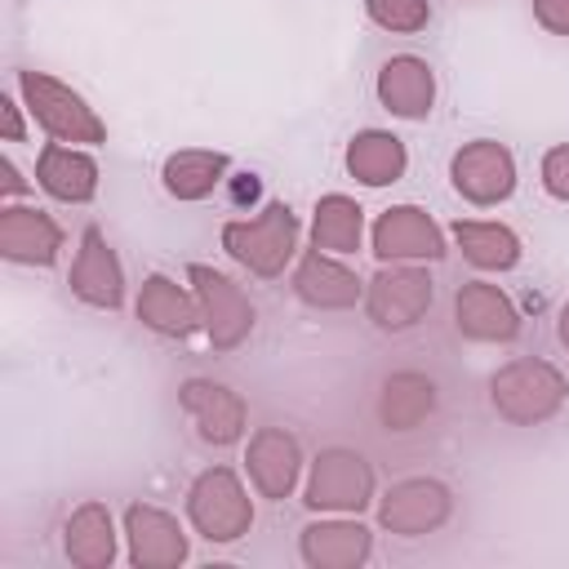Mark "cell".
<instances>
[{
    "label": "cell",
    "mask_w": 569,
    "mask_h": 569,
    "mask_svg": "<svg viewBox=\"0 0 569 569\" xmlns=\"http://www.w3.org/2000/svg\"><path fill=\"white\" fill-rule=\"evenodd\" d=\"M369 13L391 31H418L427 22V0H369Z\"/></svg>",
    "instance_id": "83f0119b"
},
{
    "label": "cell",
    "mask_w": 569,
    "mask_h": 569,
    "mask_svg": "<svg viewBox=\"0 0 569 569\" xmlns=\"http://www.w3.org/2000/svg\"><path fill=\"white\" fill-rule=\"evenodd\" d=\"M249 476L267 498H284L293 489V480H298V445H293V436H284L276 427L258 431L253 445H249Z\"/></svg>",
    "instance_id": "4fadbf2b"
},
{
    "label": "cell",
    "mask_w": 569,
    "mask_h": 569,
    "mask_svg": "<svg viewBox=\"0 0 569 569\" xmlns=\"http://www.w3.org/2000/svg\"><path fill=\"white\" fill-rule=\"evenodd\" d=\"M373 253L378 258H440L445 244H440V231L436 222L413 209V204H400V209H387L373 227Z\"/></svg>",
    "instance_id": "9c48e42d"
},
{
    "label": "cell",
    "mask_w": 569,
    "mask_h": 569,
    "mask_svg": "<svg viewBox=\"0 0 569 569\" xmlns=\"http://www.w3.org/2000/svg\"><path fill=\"white\" fill-rule=\"evenodd\" d=\"M378 516L391 533H427L449 516V493L436 480H405L387 493Z\"/></svg>",
    "instance_id": "30bf717a"
},
{
    "label": "cell",
    "mask_w": 569,
    "mask_h": 569,
    "mask_svg": "<svg viewBox=\"0 0 569 569\" xmlns=\"http://www.w3.org/2000/svg\"><path fill=\"white\" fill-rule=\"evenodd\" d=\"M138 316L151 325V329H160V333H191V325H196V307H191V298L173 284V280H164V276H151L147 284H142V298H138Z\"/></svg>",
    "instance_id": "ffe728a7"
},
{
    "label": "cell",
    "mask_w": 569,
    "mask_h": 569,
    "mask_svg": "<svg viewBox=\"0 0 569 569\" xmlns=\"http://www.w3.org/2000/svg\"><path fill=\"white\" fill-rule=\"evenodd\" d=\"M458 329L485 342H507L516 338L520 320L516 307L493 289V284H462L458 289Z\"/></svg>",
    "instance_id": "8fae6325"
},
{
    "label": "cell",
    "mask_w": 569,
    "mask_h": 569,
    "mask_svg": "<svg viewBox=\"0 0 569 569\" xmlns=\"http://www.w3.org/2000/svg\"><path fill=\"white\" fill-rule=\"evenodd\" d=\"M378 93H382V102H387L396 116L418 120V116L431 111L436 84H431L427 62H418V58H391V62L382 67V76H378Z\"/></svg>",
    "instance_id": "5bb4252c"
},
{
    "label": "cell",
    "mask_w": 569,
    "mask_h": 569,
    "mask_svg": "<svg viewBox=\"0 0 569 569\" xmlns=\"http://www.w3.org/2000/svg\"><path fill=\"white\" fill-rule=\"evenodd\" d=\"M0 244L18 262H53L58 253V227L36 209H4L0 218Z\"/></svg>",
    "instance_id": "2e32d148"
},
{
    "label": "cell",
    "mask_w": 569,
    "mask_h": 569,
    "mask_svg": "<svg viewBox=\"0 0 569 569\" xmlns=\"http://www.w3.org/2000/svg\"><path fill=\"white\" fill-rule=\"evenodd\" d=\"M542 178H547V191H551V196L569 200V147L547 151V160H542Z\"/></svg>",
    "instance_id": "f1b7e54d"
},
{
    "label": "cell",
    "mask_w": 569,
    "mask_h": 569,
    "mask_svg": "<svg viewBox=\"0 0 569 569\" xmlns=\"http://www.w3.org/2000/svg\"><path fill=\"white\" fill-rule=\"evenodd\" d=\"M560 342H565V347H569V307H565V311H560Z\"/></svg>",
    "instance_id": "d6a6232c"
},
{
    "label": "cell",
    "mask_w": 569,
    "mask_h": 569,
    "mask_svg": "<svg viewBox=\"0 0 569 569\" xmlns=\"http://www.w3.org/2000/svg\"><path fill=\"white\" fill-rule=\"evenodd\" d=\"M227 169V156H213V151H178L169 156L164 164V187L182 200H196L204 191H213V182L222 178Z\"/></svg>",
    "instance_id": "d4e9b609"
},
{
    "label": "cell",
    "mask_w": 569,
    "mask_h": 569,
    "mask_svg": "<svg viewBox=\"0 0 569 569\" xmlns=\"http://www.w3.org/2000/svg\"><path fill=\"white\" fill-rule=\"evenodd\" d=\"M129 533H133V560L138 565H178L187 556V542H182L178 525L156 507H133L129 511Z\"/></svg>",
    "instance_id": "e0dca14e"
},
{
    "label": "cell",
    "mask_w": 569,
    "mask_h": 569,
    "mask_svg": "<svg viewBox=\"0 0 569 569\" xmlns=\"http://www.w3.org/2000/svg\"><path fill=\"white\" fill-rule=\"evenodd\" d=\"M298 293H302L307 302H316V307H351V302L360 298V280H356L347 267H338L333 258L311 253V258L298 267Z\"/></svg>",
    "instance_id": "d6986e66"
},
{
    "label": "cell",
    "mask_w": 569,
    "mask_h": 569,
    "mask_svg": "<svg viewBox=\"0 0 569 569\" xmlns=\"http://www.w3.org/2000/svg\"><path fill=\"white\" fill-rule=\"evenodd\" d=\"M191 280H196V289H200V307H204L213 347H236V342L249 333V325H253L249 302L240 298V289H236L227 276H218V271H209V267H191Z\"/></svg>",
    "instance_id": "ba28073f"
},
{
    "label": "cell",
    "mask_w": 569,
    "mask_h": 569,
    "mask_svg": "<svg viewBox=\"0 0 569 569\" xmlns=\"http://www.w3.org/2000/svg\"><path fill=\"white\" fill-rule=\"evenodd\" d=\"M191 520L204 538L231 542L249 529V498L231 471H204L191 489Z\"/></svg>",
    "instance_id": "3957f363"
},
{
    "label": "cell",
    "mask_w": 569,
    "mask_h": 569,
    "mask_svg": "<svg viewBox=\"0 0 569 569\" xmlns=\"http://www.w3.org/2000/svg\"><path fill=\"white\" fill-rule=\"evenodd\" d=\"M302 556L311 565H360L369 556V533L360 525H311Z\"/></svg>",
    "instance_id": "603a6c76"
},
{
    "label": "cell",
    "mask_w": 569,
    "mask_h": 569,
    "mask_svg": "<svg viewBox=\"0 0 569 569\" xmlns=\"http://www.w3.org/2000/svg\"><path fill=\"white\" fill-rule=\"evenodd\" d=\"M4 133H9V138H22V129H18V111H13L9 98H4Z\"/></svg>",
    "instance_id": "4dcf8cb0"
},
{
    "label": "cell",
    "mask_w": 569,
    "mask_h": 569,
    "mask_svg": "<svg viewBox=\"0 0 569 569\" xmlns=\"http://www.w3.org/2000/svg\"><path fill=\"white\" fill-rule=\"evenodd\" d=\"M71 289L84 298V302H98V307H120V267L111 258V249L102 244L98 231H84V249L71 267Z\"/></svg>",
    "instance_id": "9a60e30c"
},
{
    "label": "cell",
    "mask_w": 569,
    "mask_h": 569,
    "mask_svg": "<svg viewBox=\"0 0 569 569\" xmlns=\"http://www.w3.org/2000/svg\"><path fill=\"white\" fill-rule=\"evenodd\" d=\"M182 405H187V413L200 422V436L204 440H213V445H231L236 436H240V427H244V405H240V396H231L227 387H218V382H187L182 387Z\"/></svg>",
    "instance_id": "7c38bea8"
},
{
    "label": "cell",
    "mask_w": 569,
    "mask_h": 569,
    "mask_svg": "<svg viewBox=\"0 0 569 569\" xmlns=\"http://www.w3.org/2000/svg\"><path fill=\"white\" fill-rule=\"evenodd\" d=\"M565 382L542 360H516L493 378V409L511 422H542L560 409Z\"/></svg>",
    "instance_id": "6da1fadb"
},
{
    "label": "cell",
    "mask_w": 569,
    "mask_h": 569,
    "mask_svg": "<svg viewBox=\"0 0 569 569\" xmlns=\"http://www.w3.org/2000/svg\"><path fill=\"white\" fill-rule=\"evenodd\" d=\"M253 196H258V182H253V173H244L236 182V200H253Z\"/></svg>",
    "instance_id": "1f68e13d"
},
{
    "label": "cell",
    "mask_w": 569,
    "mask_h": 569,
    "mask_svg": "<svg viewBox=\"0 0 569 569\" xmlns=\"http://www.w3.org/2000/svg\"><path fill=\"white\" fill-rule=\"evenodd\" d=\"M293 236H298V222L289 213V204H271L262 218L253 222H231L222 231V244L244 262L253 267L258 276H276L284 267V258L293 253Z\"/></svg>",
    "instance_id": "7a4b0ae2"
},
{
    "label": "cell",
    "mask_w": 569,
    "mask_h": 569,
    "mask_svg": "<svg viewBox=\"0 0 569 569\" xmlns=\"http://www.w3.org/2000/svg\"><path fill=\"white\" fill-rule=\"evenodd\" d=\"M316 249L320 253H356L360 249V204L347 196H329L316 209Z\"/></svg>",
    "instance_id": "cb8c5ba5"
},
{
    "label": "cell",
    "mask_w": 569,
    "mask_h": 569,
    "mask_svg": "<svg viewBox=\"0 0 569 569\" xmlns=\"http://www.w3.org/2000/svg\"><path fill=\"white\" fill-rule=\"evenodd\" d=\"M511 182H516V169L498 142H471L453 156V187L476 204L502 200L511 191Z\"/></svg>",
    "instance_id": "8992f818"
},
{
    "label": "cell",
    "mask_w": 569,
    "mask_h": 569,
    "mask_svg": "<svg viewBox=\"0 0 569 569\" xmlns=\"http://www.w3.org/2000/svg\"><path fill=\"white\" fill-rule=\"evenodd\" d=\"M431 302V280L413 267H391L373 280L369 289V316L382 325V329H405L413 325Z\"/></svg>",
    "instance_id": "52a82bcc"
},
{
    "label": "cell",
    "mask_w": 569,
    "mask_h": 569,
    "mask_svg": "<svg viewBox=\"0 0 569 569\" xmlns=\"http://www.w3.org/2000/svg\"><path fill=\"white\" fill-rule=\"evenodd\" d=\"M462 253L476 262V267H511L520 258V244L507 227H493V222H458L453 227Z\"/></svg>",
    "instance_id": "484cf974"
},
{
    "label": "cell",
    "mask_w": 569,
    "mask_h": 569,
    "mask_svg": "<svg viewBox=\"0 0 569 569\" xmlns=\"http://www.w3.org/2000/svg\"><path fill=\"white\" fill-rule=\"evenodd\" d=\"M67 551L80 565H107L111 560V520L102 507H84L71 525H67Z\"/></svg>",
    "instance_id": "4316f807"
},
{
    "label": "cell",
    "mask_w": 569,
    "mask_h": 569,
    "mask_svg": "<svg viewBox=\"0 0 569 569\" xmlns=\"http://www.w3.org/2000/svg\"><path fill=\"white\" fill-rule=\"evenodd\" d=\"M369 489H373L369 462L360 453L329 449V453L316 458V471H311V485H307V502L311 507H333V511H360L369 502Z\"/></svg>",
    "instance_id": "5b68a950"
},
{
    "label": "cell",
    "mask_w": 569,
    "mask_h": 569,
    "mask_svg": "<svg viewBox=\"0 0 569 569\" xmlns=\"http://www.w3.org/2000/svg\"><path fill=\"white\" fill-rule=\"evenodd\" d=\"M533 13H538L542 27L569 36V0H533Z\"/></svg>",
    "instance_id": "f546056e"
},
{
    "label": "cell",
    "mask_w": 569,
    "mask_h": 569,
    "mask_svg": "<svg viewBox=\"0 0 569 569\" xmlns=\"http://www.w3.org/2000/svg\"><path fill=\"white\" fill-rule=\"evenodd\" d=\"M22 89H27V98H31L36 120H40L53 138H62V142H102V124L93 120V111H89L71 89H62L58 80L27 71V76H22Z\"/></svg>",
    "instance_id": "277c9868"
},
{
    "label": "cell",
    "mask_w": 569,
    "mask_h": 569,
    "mask_svg": "<svg viewBox=\"0 0 569 569\" xmlns=\"http://www.w3.org/2000/svg\"><path fill=\"white\" fill-rule=\"evenodd\" d=\"M98 182V169L89 156L71 151V147H49L40 156V187L58 200H89Z\"/></svg>",
    "instance_id": "ac0fdd59"
},
{
    "label": "cell",
    "mask_w": 569,
    "mask_h": 569,
    "mask_svg": "<svg viewBox=\"0 0 569 569\" xmlns=\"http://www.w3.org/2000/svg\"><path fill=\"white\" fill-rule=\"evenodd\" d=\"M436 405V387L431 378L422 373H396L387 387H382V422L391 431H409L418 427Z\"/></svg>",
    "instance_id": "7402d4cb"
},
{
    "label": "cell",
    "mask_w": 569,
    "mask_h": 569,
    "mask_svg": "<svg viewBox=\"0 0 569 569\" xmlns=\"http://www.w3.org/2000/svg\"><path fill=\"white\" fill-rule=\"evenodd\" d=\"M347 169L369 182V187H382V182H396L400 169H405V147L400 138L391 133H360L351 147H347Z\"/></svg>",
    "instance_id": "44dd1931"
}]
</instances>
